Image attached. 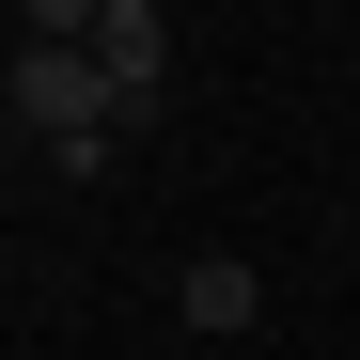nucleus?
I'll use <instances>...</instances> for the list:
<instances>
[{
	"label": "nucleus",
	"instance_id": "obj_2",
	"mask_svg": "<svg viewBox=\"0 0 360 360\" xmlns=\"http://www.w3.org/2000/svg\"><path fill=\"white\" fill-rule=\"evenodd\" d=\"M172 314H188L204 345H235V329L266 314V266H251V251H188V282H172Z\"/></svg>",
	"mask_w": 360,
	"mask_h": 360
},
{
	"label": "nucleus",
	"instance_id": "obj_1",
	"mask_svg": "<svg viewBox=\"0 0 360 360\" xmlns=\"http://www.w3.org/2000/svg\"><path fill=\"white\" fill-rule=\"evenodd\" d=\"M0 126L16 141H79V126H110V79H94V47H16V63H0Z\"/></svg>",
	"mask_w": 360,
	"mask_h": 360
},
{
	"label": "nucleus",
	"instance_id": "obj_3",
	"mask_svg": "<svg viewBox=\"0 0 360 360\" xmlns=\"http://www.w3.org/2000/svg\"><path fill=\"white\" fill-rule=\"evenodd\" d=\"M16 16H32V32H47V47H79V32H94V16H110V0H16Z\"/></svg>",
	"mask_w": 360,
	"mask_h": 360
}]
</instances>
